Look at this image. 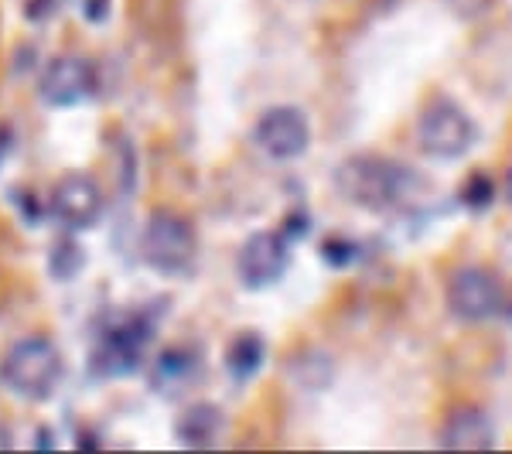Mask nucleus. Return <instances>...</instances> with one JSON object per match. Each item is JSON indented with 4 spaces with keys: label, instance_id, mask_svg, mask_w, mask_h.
I'll use <instances>...</instances> for the list:
<instances>
[{
    "label": "nucleus",
    "instance_id": "nucleus-9",
    "mask_svg": "<svg viewBox=\"0 0 512 454\" xmlns=\"http://www.w3.org/2000/svg\"><path fill=\"white\" fill-rule=\"evenodd\" d=\"M147 345H151V325H147V318H127L99 338L93 362L103 376H130L144 362Z\"/></svg>",
    "mask_w": 512,
    "mask_h": 454
},
{
    "label": "nucleus",
    "instance_id": "nucleus-20",
    "mask_svg": "<svg viewBox=\"0 0 512 454\" xmlns=\"http://www.w3.org/2000/svg\"><path fill=\"white\" fill-rule=\"evenodd\" d=\"M506 311H509V318H512V304H506Z\"/></svg>",
    "mask_w": 512,
    "mask_h": 454
},
{
    "label": "nucleus",
    "instance_id": "nucleus-18",
    "mask_svg": "<svg viewBox=\"0 0 512 454\" xmlns=\"http://www.w3.org/2000/svg\"><path fill=\"white\" fill-rule=\"evenodd\" d=\"M14 448V434L7 431L4 424H0V451H11Z\"/></svg>",
    "mask_w": 512,
    "mask_h": 454
},
{
    "label": "nucleus",
    "instance_id": "nucleus-17",
    "mask_svg": "<svg viewBox=\"0 0 512 454\" xmlns=\"http://www.w3.org/2000/svg\"><path fill=\"white\" fill-rule=\"evenodd\" d=\"M7 154H11V130L0 127V164L7 161Z\"/></svg>",
    "mask_w": 512,
    "mask_h": 454
},
{
    "label": "nucleus",
    "instance_id": "nucleus-3",
    "mask_svg": "<svg viewBox=\"0 0 512 454\" xmlns=\"http://www.w3.org/2000/svg\"><path fill=\"white\" fill-rule=\"evenodd\" d=\"M478 140L475 120L465 106H458L451 96H437L427 103V110L417 120V144L434 161H458L465 158Z\"/></svg>",
    "mask_w": 512,
    "mask_h": 454
},
{
    "label": "nucleus",
    "instance_id": "nucleus-1",
    "mask_svg": "<svg viewBox=\"0 0 512 454\" xmlns=\"http://www.w3.org/2000/svg\"><path fill=\"white\" fill-rule=\"evenodd\" d=\"M335 188L345 202L366 212H396L414 198L420 188V178L414 168L393 161L376 158V154H355V158L342 161L335 171Z\"/></svg>",
    "mask_w": 512,
    "mask_h": 454
},
{
    "label": "nucleus",
    "instance_id": "nucleus-7",
    "mask_svg": "<svg viewBox=\"0 0 512 454\" xmlns=\"http://www.w3.org/2000/svg\"><path fill=\"white\" fill-rule=\"evenodd\" d=\"M48 212L69 233H82V229H93L99 216H103V192L89 175H65L59 185L52 188L48 198Z\"/></svg>",
    "mask_w": 512,
    "mask_h": 454
},
{
    "label": "nucleus",
    "instance_id": "nucleus-14",
    "mask_svg": "<svg viewBox=\"0 0 512 454\" xmlns=\"http://www.w3.org/2000/svg\"><path fill=\"white\" fill-rule=\"evenodd\" d=\"M458 198H461V205H465L468 212H485V209H492V202H495V178L489 175V171L475 168L472 175L461 181Z\"/></svg>",
    "mask_w": 512,
    "mask_h": 454
},
{
    "label": "nucleus",
    "instance_id": "nucleus-15",
    "mask_svg": "<svg viewBox=\"0 0 512 454\" xmlns=\"http://www.w3.org/2000/svg\"><path fill=\"white\" fill-rule=\"evenodd\" d=\"M444 4H448L458 18L475 21V18H485L489 11H495V4H499V0H444Z\"/></svg>",
    "mask_w": 512,
    "mask_h": 454
},
{
    "label": "nucleus",
    "instance_id": "nucleus-8",
    "mask_svg": "<svg viewBox=\"0 0 512 454\" xmlns=\"http://www.w3.org/2000/svg\"><path fill=\"white\" fill-rule=\"evenodd\" d=\"M287 263H291V246H287L284 233H256L246 239L236 257L239 284L250 287V291L274 287L287 274Z\"/></svg>",
    "mask_w": 512,
    "mask_h": 454
},
{
    "label": "nucleus",
    "instance_id": "nucleus-10",
    "mask_svg": "<svg viewBox=\"0 0 512 454\" xmlns=\"http://www.w3.org/2000/svg\"><path fill=\"white\" fill-rule=\"evenodd\" d=\"M96 89V69L82 55H59L48 62V69L41 72L38 93L48 106H79L82 99H89Z\"/></svg>",
    "mask_w": 512,
    "mask_h": 454
},
{
    "label": "nucleus",
    "instance_id": "nucleus-19",
    "mask_svg": "<svg viewBox=\"0 0 512 454\" xmlns=\"http://www.w3.org/2000/svg\"><path fill=\"white\" fill-rule=\"evenodd\" d=\"M506 202L512 205V168H509V175H506Z\"/></svg>",
    "mask_w": 512,
    "mask_h": 454
},
{
    "label": "nucleus",
    "instance_id": "nucleus-4",
    "mask_svg": "<svg viewBox=\"0 0 512 454\" xmlns=\"http://www.w3.org/2000/svg\"><path fill=\"white\" fill-rule=\"evenodd\" d=\"M195 229L185 216L171 209H158L144 226L140 236V253H144L147 267L158 270L164 277H178L185 274L195 263Z\"/></svg>",
    "mask_w": 512,
    "mask_h": 454
},
{
    "label": "nucleus",
    "instance_id": "nucleus-13",
    "mask_svg": "<svg viewBox=\"0 0 512 454\" xmlns=\"http://www.w3.org/2000/svg\"><path fill=\"white\" fill-rule=\"evenodd\" d=\"M263 359H267V345H263V338L256 332H243V335H236L233 345H229L226 369L236 383H246V379H253L256 373H260Z\"/></svg>",
    "mask_w": 512,
    "mask_h": 454
},
{
    "label": "nucleus",
    "instance_id": "nucleus-6",
    "mask_svg": "<svg viewBox=\"0 0 512 454\" xmlns=\"http://www.w3.org/2000/svg\"><path fill=\"white\" fill-rule=\"evenodd\" d=\"M253 140L274 161H297L311 147V123L297 106H274L256 120Z\"/></svg>",
    "mask_w": 512,
    "mask_h": 454
},
{
    "label": "nucleus",
    "instance_id": "nucleus-2",
    "mask_svg": "<svg viewBox=\"0 0 512 454\" xmlns=\"http://www.w3.org/2000/svg\"><path fill=\"white\" fill-rule=\"evenodd\" d=\"M62 376L65 359L45 335L18 338L0 359V383L28 403H45L62 386Z\"/></svg>",
    "mask_w": 512,
    "mask_h": 454
},
{
    "label": "nucleus",
    "instance_id": "nucleus-11",
    "mask_svg": "<svg viewBox=\"0 0 512 454\" xmlns=\"http://www.w3.org/2000/svg\"><path fill=\"white\" fill-rule=\"evenodd\" d=\"M444 451H492L495 448V424L482 407H454L444 417V427L437 434Z\"/></svg>",
    "mask_w": 512,
    "mask_h": 454
},
{
    "label": "nucleus",
    "instance_id": "nucleus-16",
    "mask_svg": "<svg viewBox=\"0 0 512 454\" xmlns=\"http://www.w3.org/2000/svg\"><path fill=\"white\" fill-rule=\"evenodd\" d=\"M321 253H325V263L345 267V263H352V257L359 250H355V243H349V239H328V243L321 246Z\"/></svg>",
    "mask_w": 512,
    "mask_h": 454
},
{
    "label": "nucleus",
    "instance_id": "nucleus-5",
    "mask_svg": "<svg viewBox=\"0 0 512 454\" xmlns=\"http://www.w3.org/2000/svg\"><path fill=\"white\" fill-rule=\"evenodd\" d=\"M444 301L454 321L461 325H482L495 315L506 311V294H502L499 277L489 274L485 267H458L448 277Z\"/></svg>",
    "mask_w": 512,
    "mask_h": 454
},
{
    "label": "nucleus",
    "instance_id": "nucleus-12",
    "mask_svg": "<svg viewBox=\"0 0 512 454\" xmlns=\"http://www.w3.org/2000/svg\"><path fill=\"white\" fill-rule=\"evenodd\" d=\"M222 431V410L212 403H195L192 410H185V417L178 420V441L188 448H209Z\"/></svg>",
    "mask_w": 512,
    "mask_h": 454
}]
</instances>
